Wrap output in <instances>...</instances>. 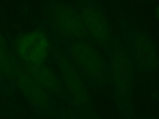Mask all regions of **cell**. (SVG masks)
Instances as JSON below:
<instances>
[{
    "label": "cell",
    "mask_w": 159,
    "mask_h": 119,
    "mask_svg": "<svg viewBox=\"0 0 159 119\" xmlns=\"http://www.w3.org/2000/svg\"><path fill=\"white\" fill-rule=\"evenodd\" d=\"M52 46L47 32L35 29L18 35L12 45V51L23 63L38 64L48 60Z\"/></svg>",
    "instance_id": "cell-1"
},
{
    "label": "cell",
    "mask_w": 159,
    "mask_h": 119,
    "mask_svg": "<svg viewBox=\"0 0 159 119\" xmlns=\"http://www.w3.org/2000/svg\"><path fill=\"white\" fill-rule=\"evenodd\" d=\"M49 20L53 30L63 40L73 42L89 37L78 11L70 5L53 4L49 10Z\"/></svg>",
    "instance_id": "cell-2"
},
{
    "label": "cell",
    "mask_w": 159,
    "mask_h": 119,
    "mask_svg": "<svg viewBox=\"0 0 159 119\" xmlns=\"http://www.w3.org/2000/svg\"><path fill=\"white\" fill-rule=\"evenodd\" d=\"M70 59L89 79L100 82L105 76L104 60L96 48L84 40L71 42L68 47Z\"/></svg>",
    "instance_id": "cell-3"
},
{
    "label": "cell",
    "mask_w": 159,
    "mask_h": 119,
    "mask_svg": "<svg viewBox=\"0 0 159 119\" xmlns=\"http://www.w3.org/2000/svg\"><path fill=\"white\" fill-rule=\"evenodd\" d=\"M52 52L62 82L71 94L74 104L77 106L86 105L88 101V90L76 66L60 48L53 46Z\"/></svg>",
    "instance_id": "cell-4"
},
{
    "label": "cell",
    "mask_w": 159,
    "mask_h": 119,
    "mask_svg": "<svg viewBox=\"0 0 159 119\" xmlns=\"http://www.w3.org/2000/svg\"><path fill=\"white\" fill-rule=\"evenodd\" d=\"M111 81L117 95L124 98L129 94L132 83V64L124 49L116 43L109 64Z\"/></svg>",
    "instance_id": "cell-5"
},
{
    "label": "cell",
    "mask_w": 159,
    "mask_h": 119,
    "mask_svg": "<svg viewBox=\"0 0 159 119\" xmlns=\"http://www.w3.org/2000/svg\"><path fill=\"white\" fill-rule=\"evenodd\" d=\"M78 12L89 37L99 46L107 48L111 42L109 26L102 11L91 4L84 3Z\"/></svg>",
    "instance_id": "cell-6"
},
{
    "label": "cell",
    "mask_w": 159,
    "mask_h": 119,
    "mask_svg": "<svg viewBox=\"0 0 159 119\" xmlns=\"http://www.w3.org/2000/svg\"><path fill=\"white\" fill-rule=\"evenodd\" d=\"M14 85L34 107L42 110L48 107L50 92L34 80L23 68L22 64L17 72Z\"/></svg>",
    "instance_id": "cell-7"
},
{
    "label": "cell",
    "mask_w": 159,
    "mask_h": 119,
    "mask_svg": "<svg viewBox=\"0 0 159 119\" xmlns=\"http://www.w3.org/2000/svg\"><path fill=\"white\" fill-rule=\"evenodd\" d=\"M21 64L27 73L50 93L57 95L63 94L64 84L48 65L45 63L29 64L23 63Z\"/></svg>",
    "instance_id": "cell-8"
},
{
    "label": "cell",
    "mask_w": 159,
    "mask_h": 119,
    "mask_svg": "<svg viewBox=\"0 0 159 119\" xmlns=\"http://www.w3.org/2000/svg\"><path fill=\"white\" fill-rule=\"evenodd\" d=\"M133 51L135 60L143 69L151 71L156 69L159 60L154 44L147 35L140 33L135 36Z\"/></svg>",
    "instance_id": "cell-9"
},
{
    "label": "cell",
    "mask_w": 159,
    "mask_h": 119,
    "mask_svg": "<svg viewBox=\"0 0 159 119\" xmlns=\"http://www.w3.org/2000/svg\"><path fill=\"white\" fill-rule=\"evenodd\" d=\"M20 68V62L11 50L5 38L0 32V70L6 81L13 84Z\"/></svg>",
    "instance_id": "cell-10"
},
{
    "label": "cell",
    "mask_w": 159,
    "mask_h": 119,
    "mask_svg": "<svg viewBox=\"0 0 159 119\" xmlns=\"http://www.w3.org/2000/svg\"><path fill=\"white\" fill-rule=\"evenodd\" d=\"M6 82H7L6 79H5L3 74L0 70V87H2L4 84H6Z\"/></svg>",
    "instance_id": "cell-11"
},
{
    "label": "cell",
    "mask_w": 159,
    "mask_h": 119,
    "mask_svg": "<svg viewBox=\"0 0 159 119\" xmlns=\"http://www.w3.org/2000/svg\"><path fill=\"white\" fill-rule=\"evenodd\" d=\"M155 15L157 18V19L159 20V4L157 6L155 9Z\"/></svg>",
    "instance_id": "cell-12"
},
{
    "label": "cell",
    "mask_w": 159,
    "mask_h": 119,
    "mask_svg": "<svg viewBox=\"0 0 159 119\" xmlns=\"http://www.w3.org/2000/svg\"><path fill=\"white\" fill-rule=\"evenodd\" d=\"M143 119H153V118H143Z\"/></svg>",
    "instance_id": "cell-13"
},
{
    "label": "cell",
    "mask_w": 159,
    "mask_h": 119,
    "mask_svg": "<svg viewBox=\"0 0 159 119\" xmlns=\"http://www.w3.org/2000/svg\"><path fill=\"white\" fill-rule=\"evenodd\" d=\"M158 64H159V63H158Z\"/></svg>",
    "instance_id": "cell-14"
}]
</instances>
